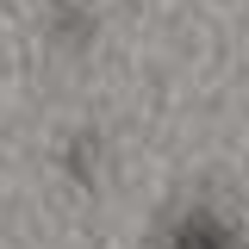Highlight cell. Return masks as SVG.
<instances>
[{"label":"cell","instance_id":"cell-1","mask_svg":"<svg viewBox=\"0 0 249 249\" xmlns=\"http://www.w3.org/2000/svg\"><path fill=\"white\" fill-rule=\"evenodd\" d=\"M175 249H231V237H224V231H212L206 218H193L181 237H175Z\"/></svg>","mask_w":249,"mask_h":249}]
</instances>
